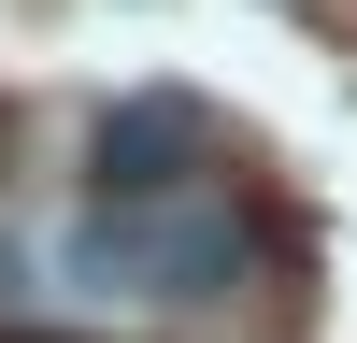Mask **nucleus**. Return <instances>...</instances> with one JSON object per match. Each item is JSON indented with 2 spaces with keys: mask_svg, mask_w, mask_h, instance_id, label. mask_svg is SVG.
Instances as JSON below:
<instances>
[{
  "mask_svg": "<svg viewBox=\"0 0 357 343\" xmlns=\"http://www.w3.org/2000/svg\"><path fill=\"white\" fill-rule=\"evenodd\" d=\"M72 272L86 286H143V300H215L229 286V215L215 200H100Z\"/></svg>",
  "mask_w": 357,
  "mask_h": 343,
  "instance_id": "nucleus-1",
  "label": "nucleus"
},
{
  "mask_svg": "<svg viewBox=\"0 0 357 343\" xmlns=\"http://www.w3.org/2000/svg\"><path fill=\"white\" fill-rule=\"evenodd\" d=\"M86 186L100 200H186L200 186V100H114L86 143Z\"/></svg>",
  "mask_w": 357,
  "mask_h": 343,
  "instance_id": "nucleus-2",
  "label": "nucleus"
},
{
  "mask_svg": "<svg viewBox=\"0 0 357 343\" xmlns=\"http://www.w3.org/2000/svg\"><path fill=\"white\" fill-rule=\"evenodd\" d=\"M15 272H29V257H15V243H0V300H15Z\"/></svg>",
  "mask_w": 357,
  "mask_h": 343,
  "instance_id": "nucleus-3",
  "label": "nucleus"
},
{
  "mask_svg": "<svg viewBox=\"0 0 357 343\" xmlns=\"http://www.w3.org/2000/svg\"><path fill=\"white\" fill-rule=\"evenodd\" d=\"M0 158H15V100H0Z\"/></svg>",
  "mask_w": 357,
  "mask_h": 343,
  "instance_id": "nucleus-4",
  "label": "nucleus"
}]
</instances>
